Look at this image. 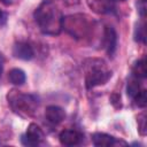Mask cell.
<instances>
[{
    "instance_id": "cell-2",
    "label": "cell",
    "mask_w": 147,
    "mask_h": 147,
    "mask_svg": "<svg viewBox=\"0 0 147 147\" xmlns=\"http://www.w3.org/2000/svg\"><path fill=\"white\" fill-rule=\"evenodd\" d=\"M85 85L87 88H93L106 84L111 77V70L108 69L106 62L100 59H88L84 63Z\"/></svg>"
},
{
    "instance_id": "cell-21",
    "label": "cell",
    "mask_w": 147,
    "mask_h": 147,
    "mask_svg": "<svg viewBox=\"0 0 147 147\" xmlns=\"http://www.w3.org/2000/svg\"><path fill=\"white\" fill-rule=\"evenodd\" d=\"M3 5H6V6H10V5H13V3H15L16 2V0H0Z\"/></svg>"
},
{
    "instance_id": "cell-18",
    "label": "cell",
    "mask_w": 147,
    "mask_h": 147,
    "mask_svg": "<svg viewBox=\"0 0 147 147\" xmlns=\"http://www.w3.org/2000/svg\"><path fill=\"white\" fill-rule=\"evenodd\" d=\"M146 8H147V5H146V0H139L138 1V10L141 15V17H145V14H146Z\"/></svg>"
},
{
    "instance_id": "cell-10",
    "label": "cell",
    "mask_w": 147,
    "mask_h": 147,
    "mask_svg": "<svg viewBox=\"0 0 147 147\" xmlns=\"http://www.w3.org/2000/svg\"><path fill=\"white\" fill-rule=\"evenodd\" d=\"M60 142L64 146H76L83 140V134L76 130H64L60 133Z\"/></svg>"
},
{
    "instance_id": "cell-3",
    "label": "cell",
    "mask_w": 147,
    "mask_h": 147,
    "mask_svg": "<svg viewBox=\"0 0 147 147\" xmlns=\"http://www.w3.org/2000/svg\"><path fill=\"white\" fill-rule=\"evenodd\" d=\"M62 28H64V30L72 37L84 39L91 36L94 28V22L86 14H74L63 17Z\"/></svg>"
},
{
    "instance_id": "cell-24",
    "label": "cell",
    "mask_w": 147,
    "mask_h": 147,
    "mask_svg": "<svg viewBox=\"0 0 147 147\" xmlns=\"http://www.w3.org/2000/svg\"><path fill=\"white\" fill-rule=\"evenodd\" d=\"M118 1H125V0H118Z\"/></svg>"
},
{
    "instance_id": "cell-23",
    "label": "cell",
    "mask_w": 147,
    "mask_h": 147,
    "mask_svg": "<svg viewBox=\"0 0 147 147\" xmlns=\"http://www.w3.org/2000/svg\"><path fill=\"white\" fill-rule=\"evenodd\" d=\"M2 17H3V13L0 10V21H1V18H2Z\"/></svg>"
},
{
    "instance_id": "cell-15",
    "label": "cell",
    "mask_w": 147,
    "mask_h": 147,
    "mask_svg": "<svg viewBox=\"0 0 147 147\" xmlns=\"http://www.w3.org/2000/svg\"><path fill=\"white\" fill-rule=\"evenodd\" d=\"M126 91H127V95L131 96V98H133V96L140 91V86H139V84H138V78L131 79V80L127 83V88H126Z\"/></svg>"
},
{
    "instance_id": "cell-4",
    "label": "cell",
    "mask_w": 147,
    "mask_h": 147,
    "mask_svg": "<svg viewBox=\"0 0 147 147\" xmlns=\"http://www.w3.org/2000/svg\"><path fill=\"white\" fill-rule=\"evenodd\" d=\"M7 99L13 111L22 117L33 116L38 107V101L33 95L24 94L16 90H11L7 95Z\"/></svg>"
},
{
    "instance_id": "cell-9",
    "label": "cell",
    "mask_w": 147,
    "mask_h": 147,
    "mask_svg": "<svg viewBox=\"0 0 147 147\" xmlns=\"http://www.w3.org/2000/svg\"><path fill=\"white\" fill-rule=\"evenodd\" d=\"M103 45L105 48L107 49V53L113 55L116 51V45H117V34L116 31L111 26H106L105 32H103Z\"/></svg>"
},
{
    "instance_id": "cell-6",
    "label": "cell",
    "mask_w": 147,
    "mask_h": 147,
    "mask_svg": "<svg viewBox=\"0 0 147 147\" xmlns=\"http://www.w3.org/2000/svg\"><path fill=\"white\" fill-rule=\"evenodd\" d=\"M88 7L96 14H109L115 9V0H86Z\"/></svg>"
},
{
    "instance_id": "cell-5",
    "label": "cell",
    "mask_w": 147,
    "mask_h": 147,
    "mask_svg": "<svg viewBox=\"0 0 147 147\" xmlns=\"http://www.w3.org/2000/svg\"><path fill=\"white\" fill-rule=\"evenodd\" d=\"M44 139V132L36 124L31 123L28 126L25 136L22 137V142L26 146H36Z\"/></svg>"
},
{
    "instance_id": "cell-16",
    "label": "cell",
    "mask_w": 147,
    "mask_h": 147,
    "mask_svg": "<svg viewBox=\"0 0 147 147\" xmlns=\"http://www.w3.org/2000/svg\"><path fill=\"white\" fill-rule=\"evenodd\" d=\"M134 39H136L137 41L145 42V39H146L145 23H141V24H139V25L136 28V32H134Z\"/></svg>"
},
{
    "instance_id": "cell-19",
    "label": "cell",
    "mask_w": 147,
    "mask_h": 147,
    "mask_svg": "<svg viewBox=\"0 0 147 147\" xmlns=\"http://www.w3.org/2000/svg\"><path fill=\"white\" fill-rule=\"evenodd\" d=\"M110 101H111V103H113L116 108L121 107V96H119L118 94H116V93L111 94V96H110Z\"/></svg>"
},
{
    "instance_id": "cell-20",
    "label": "cell",
    "mask_w": 147,
    "mask_h": 147,
    "mask_svg": "<svg viewBox=\"0 0 147 147\" xmlns=\"http://www.w3.org/2000/svg\"><path fill=\"white\" fill-rule=\"evenodd\" d=\"M64 5L67 6H72V5H77L79 2V0H61Z\"/></svg>"
},
{
    "instance_id": "cell-12",
    "label": "cell",
    "mask_w": 147,
    "mask_h": 147,
    "mask_svg": "<svg viewBox=\"0 0 147 147\" xmlns=\"http://www.w3.org/2000/svg\"><path fill=\"white\" fill-rule=\"evenodd\" d=\"M8 79L14 85H23L25 82V72L22 69L14 68L8 72Z\"/></svg>"
},
{
    "instance_id": "cell-1",
    "label": "cell",
    "mask_w": 147,
    "mask_h": 147,
    "mask_svg": "<svg viewBox=\"0 0 147 147\" xmlns=\"http://www.w3.org/2000/svg\"><path fill=\"white\" fill-rule=\"evenodd\" d=\"M34 21L45 34L56 36L62 30L63 15L53 1L41 2L34 11Z\"/></svg>"
},
{
    "instance_id": "cell-17",
    "label": "cell",
    "mask_w": 147,
    "mask_h": 147,
    "mask_svg": "<svg viewBox=\"0 0 147 147\" xmlns=\"http://www.w3.org/2000/svg\"><path fill=\"white\" fill-rule=\"evenodd\" d=\"M138 130L141 136H145L147 132V124H146V115L141 114L138 116Z\"/></svg>"
},
{
    "instance_id": "cell-14",
    "label": "cell",
    "mask_w": 147,
    "mask_h": 147,
    "mask_svg": "<svg viewBox=\"0 0 147 147\" xmlns=\"http://www.w3.org/2000/svg\"><path fill=\"white\" fill-rule=\"evenodd\" d=\"M133 100H134V103H136L138 107H140V108L146 107V105H147V92H146V90L139 91V92L133 96Z\"/></svg>"
},
{
    "instance_id": "cell-7",
    "label": "cell",
    "mask_w": 147,
    "mask_h": 147,
    "mask_svg": "<svg viewBox=\"0 0 147 147\" xmlns=\"http://www.w3.org/2000/svg\"><path fill=\"white\" fill-rule=\"evenodd\" d=\"M13 55L16 59L28 61L34 56V52L30 44L24 41H18L13 46Z\"/></svg>"
},
{
    "instance_id": "cell-13",
    "label": "cell",
    "mask_w": 147,
    "mask_h": 147,
    "mask_svg": "<svg viewBox=\"0 0 147 147\" xmlns=\"http://www.w3.org/2000/svg\"><path fill=\"white\" fill-rule=\"evenodd\" d=\"M132 74L136 78H146L147 76V69H146V61L145 59H141V60H138L133 68H132Z\"/></svg>"
},
{
    "instance_id": "cell-8",
    "label": "cell",
    "mask_w": 147,
    "mask_h": 147,
    "mask_svg": "<svg viewBox=\"0 0 147 147\" xmlns=\"http://www.w3.org/2000/svg\"><path fill=\"white\" fill-rule=\"evenodd\" d=\"M92 142L94 146L98 147H103V146H115V145H126L124 141H119L116 138H114L110 134L107 133H101V132H95L92 134Z\"/></svg>"
},
{
    "instance_id": "cell-11",
    "label": "cell",
    "mask_w": 147,
    "mask_h": 147,
    "mask_svg": "<svg viewBox=\"0 0 147 147\" xmlns=\"http://www.w3.org/2000/svg\"><path fill=\"white\" fill-rule=\"evenodd\" d=\"M45 117L49 123L59 124L64 119L65 113L59 106H48L46 108V110H45Z\"/></svg>"
},
{
    "instance_id": "cell-22",
    "label": "cell",
    "mask_w": 147,
    "mask_h": 147,
    "mask_svg": "<svg viewBox=\"0 0 147 147\" xmlns=\"http://www.w3.org/2000/svg\"><path fill=\"white\" fill-rule=\"evenodd\" d=\"M2 68H3V65H2V60L0 59V75L2 74Z\"/></svg>"
}]
</instances>
